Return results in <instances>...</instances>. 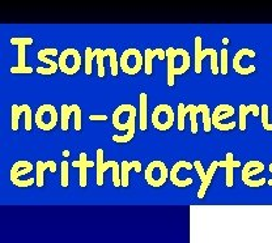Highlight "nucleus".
<instances>
[{
	"label": "nucleus",
	"mask_w": 272,
	"mask_h": 243,
	"mask_svg": "<svg viewBox=\"0 0 272 243\" xmlns=\"http://www.w3.org/2000/svg\"><path fill=\"white\" fill-rule=\"evenodd\" d=\"M168 59V86L174 85V76L183 75L190 70V54L184 49L169 47L166 50Z\"/></svg>",
	"instance_id": "f257e3e1"
},
{
	"label": "nucleus",
	"mask_w": 272,
	"mask_h": 243,
	"mask_svg": "<svg viewBox=\"0 0 272 243\" xmlns=\"http://www.w3.org/2000/svg\"><path fill=\"white\" fill-rule=\"evenodd\" d=\"M144 65V58L139 49H127L119 59V67L126 75H136Z\"/></svg>",
	"instance_id": "f03ea898"
},
{
	"label": "nucleus",
	"mask_w": 272,
	"mask_h": 243,
	"mask_svg": "<svg viewBox=\"0 0 272 243\" xmlns=\"http://www.w3.org/2000/svg\"><path fill=\"white\" fill-rule=\"evenodd\" d=\"M169 178V170L166 165L160 160L150 162L145 169V181L151 187H162Z\"/></svg>",
	"instance_id": "7ed1b4c3"
},
{
	"label": "nucleus",
	"mask_w": 272,
	"mask_h": 243,
	"mask_svg": "<svg viewBox=\"0 0 272 243\" xmlns=\"http://www.w3.org/2000/svg\"><path fill=\"white\" fill-rule=\"evenodd\" d=\"M34 122L42 131H51L58 123V112L51 103H44L35 113Z\"/></svg>",
	"instance_id": "20e7f679"
},
{
	"label": "nucleus",
	"mask_w": 272,
	"mask_h": 243,
	"mask_svg": "<svg viewBox=\"0 0 272 243\" xmlns=\"http://www.w3.org/2000/svg\"><path fill=\"white\" fill-rule=\"evenodd\" d=\"M151 119H152V124L156 129H158V131H168L174 124L176 115H174L172 106H169L168 103H161L157 107H155Z\"/></svg>",
	"instance_id": "39448f33"
},
{
	"label": "nucleus",
	"mask_w": 272,
	"mask_h": 243,
	"mask_svg": "<svg viewBox=\"0 0 272 243\" xmlns=\"http://www.w3.org/2000/svg\"><path fill=\"white\" fill-rule=\"evenodd\" d=\"M59 70L66 75L77 74L81 68V55L79 51L73 47L66 49L63 53L59 55Z\"/></svg>",
	"instance_id": "423d86ee"
},
{
	"label": "nucleus",
	"mask_w": 272,
	"mask_h": 243,
	"mask_svg": "<svg viewBox=\"0 0 272 243\" xmlns=\"http://www.w3.org/2000/svg\"><path fill=\"white\" fill-rule=\"evenodd\" d=\"M205 56H211V72L217 75L220 72L219 62H217V51L215 49H202V37H195V74H202V62Z\"/></svg>",
	"instance_id": "0eeeda50"
},
{
	"label": "nucleus",
	"mask_w": 272,
	"mask_h": 243,
	"mask_svg": "<svg viewBox=\"0 0 272 243\" xmlns=\"http://www.w3.org/2000/svg\"><path fill=\"white\" fill-rule=\"evenodd\" d=\"M50 55H58V50H56L55 47H49V49H42V50L38 51V54H37V58L41 60V62H45L46 63L49 67L47 68H42V67H38L37 68V72H38L39 75H54L58 71L59 68V64L56 62H53L51 59H49V56Z\"/></svg>",
	"instance_id": "6e6552de"
},
{
	"label": "nucleus",
	"mask_w": 272,
	"mask_h": 243,
	"mask_svg": "<svg viewBox=\"0 0 272 243\" xmlns=\"http://www.w3.org/2000/svg\"><path fill=\"white\" fill-rule=\"evenodd\" d=\"M193 167H194V164H190V162H187V161H178V162H176V164L173 165V167L170 169V171H169V178H170V181H172L173 185L176 186V187H179V188L189 187L190 185H193V179L191 178L181 179L178 176L179 170L181 169L191 170Z\"/></svg>",
	"instance_id": "1a4fd4ad"
},
{
	"label": "nucleus",
	"mask_w": 272,
	"mask_h": 243,
	"mask_svg": "<svg viewBox=\"0 0 272 243\" xmlns=\"http://www.w3.org/2000/svg\"><path fill=\"white\" fill-rule=\"evenodd\" d=\"M243 55H247L250 58H255V51L252 49H241L237 51V54L233 58V70L240 75H250L255 72V65H250V67H241L240 62Z\"/></svg>",
	"instance_id": "9d476101"
},
{
	"label": "nucleus",
	"mask_w": 272,
	"mask_h": 243,
	"mask_svg": "<svg viewBox=\"0 0 272 243\" xmlns=\"http://www.w3.org/2000/svg\"><path fill=\"white\" fill-rule=\"evenodd\" d=\"M72 166L79 167L80 169V187L85 188L87 187V185H88L87 169H89V167H94L96 166V164H94L93 161H88V160H87V154H85V153H81V154H80L79 161H73Z\"/></svg>",
	"instance_id": "9b49d317"
},
{
	"label": "nucleus",
	"mask_w": 272,
	"mask_h": 243,
	"mask_svg": "<svg viewBox=\"0 0 272 243\" xmlns=\"http://www.w3.org/2000/svg\"><path fill=\"white\" fill-rule=\"evenodd\" d=\"M155 58H158L160 60H164L166 58V50L158 47L156 50L152 49H147L145 54H144V68H145V74L150 76L152 75V60Z\"/></svg>",
	"instance_id": "f8f14e48"
},
{
	"label": "nucleus",
	"mask_w": 272,
	"mask_h": 243,
	"mask_svg": "<svg viewBox=\"0 0 272 243\" xmlns=\"http://www.w3.org/2000/svg\"><path fill=\"white\" fill-rule=\"evenodd\" d=\"M11 45H17L18 46V67L25 68V60H27V56H25V46L34 43V39L32 37H25V38H20V37H13V38L9 39Z\"/></svg>",
	"instance_id": "ddd939ff"
},
{
	"label": "nucleus",
	"mask_w": 272,
	"mask_h": 243,
	"mask_svg": "<svg viewBox=\"0 0 272 243\" xmlns=\"http://www.w3.org/2000/svg\"><path fill=\"white\" fill-rule=\"evenodd\" d=\"M141 169H143V167H141L140 161H131V162L123 161L122 165H120V179H122V187H129L130 170H135L136 173H140Z\"/></svg>",
	"instance_id": "4468645a"
},
{
	"label": "nucleus",
	"mask_w": 272,
	"mask_h": 243,
	"mask_svg": "<svg viewBox=\"0 0 272 243\" xmlns=\"http://www.w3.org/2000/svg\"><path fill=\"white\" fill-rule=\"evenodd\" d=\"M35 169H37V176H35V185H37V187H44L45 185V178H44V174L45 171H46L47 169L50 170L51 173H55L56 171V164L55 161H38L37 162V165H35Z\"/></svg>",
	"instance_id": "2eb2a0df"
},
{
	"label": "nucleus",
	"mask_w": 272,
	"mask_h": 243,
	"mask_svg": "<svg viewBox=\"0 0 272 243\" xmlns=\"http://www.w3.org/2000/svg\"><path fill=\"white\" fill-rule=\"evenodd\" d=\"M219 167H225L226 169V187H233V169L241 167V162L234 161L233 154L228 153L225 161H219Z\"/></svg>",
	"instance_id": "dca6fc26"
},
{
	"label": "nucleus",
	"mask_w": 272,
	"mask_h": 243,
	"mask_svg": "<svg viewBox=\"0 0 272 243\" xmlns=\"http://www.w3.org/2000/svg\"><path fill=\"white\" fill-rule=\"evenodd\" d=\"M97 160H96V170H97V186L101 187L103 186V174L106 173V170L110 169V162L103 161V149H97L96 152Z\"/></svg>",
	"instance_id": "f3484780"
},
{
	"label": "nucleus",
	"mask_w": 272,
	"mask_h": 243,
	"mask_svg": "<svg viewBox=\"0 0 272 243\" xmlns=\"http://www.w3.org/2000/svg\"><path fill=\"white\" fill-rule=\"evenodd\" d=\"M253 113L254 117H258L261 115V108L258 107L255 103H252V105L246 106V105H240V129L241 131H246V117L247 114Z\"/></svg>",
	"instance_id": "a211bd4d"
},
{
	"label": "nucleus",
	"mask_w": 272,
	"mask_h": 243,
	"mask_svg": "<svg viewBox=\"0 0 272 243\" xmlns=\"http://www.w3.org/2000/svg\"><path fill=\"white\" fill-rule=\"evenodd\" d=\"M217 167H219V161H212L211 166H210V169L207 170V174H205V179L202 182L199 191H198V197H199V199H203V197L205 196V192H207V190H208V186L211 185L212 176L215 175V171H216Z\"/></svg>",
	"instance_id": "6ab92c4d"
},
{
	"label": "nucleus",
	"mask_w": 272,
	"mask_h": 243,
	"mask_svg": "<svg viewBox=\"0 0 272 243\" xmlns=\"http://www.w3.org/2000/svg\"><path fill=\"white\" fill-rule=\"evenodd\" d=\"M139 101H140V131H147L148 127V94L140 93L139 96Z\"/></svg>",
	"instance_id": "aec40b11"
},
{
	"label": "nucleus",
	"mask_w": 272,
	"mask_h": 243,
	"mask_svg": "<svg viewBox=\"0 0 272 243\" xmlns=\"http://www.w3.org/2000/svg\"><path fill=\"white\" fill-rule=\"evenodd\" d=\"M198 113L203 114V124H204V132H211V126H212V115L211 110L204 103H200L198 105Z\"/></svg>",
	"instance_id": "412c9836"
},
{
	"label": "nucleus",
	"mask_w": 272,
	"mask_h": 243,
	"mask_svg": "<svg viewBox=\"0 0 272 243\" xmlns=\"http://www.w3.org/2000/svg\"><path fill=\"white\" fill-rule=\"evenodd\" d=\"M77 106L79 105H76V103H75V105H71V106H68V105H61V129H63V131H68V120H70V115L72 114V113H75V110H76L77 108Z\"/></svg>",
	"instance_id": "4be33fe9"
},
{
	"label": "nucleus",
	"mask_w": 272,
	"mask_h": 243,
	"mask_svg": "<svg viewBox=\"0 0 272 243\" xmlns=\"http://www.w3.org/2000/svg\"><path fill=\"white\" fill-rule=\"evenodd\" d=\"M94 54H96V59H97V65H98V77H105V65H103V59L108 55V51L102 50V49H96L94 50Z\"/></svg>",
	"instance_id": "5701e85b"
},
{
	"label": "nucleus",
	"mask_w": 272,
	"mask_h": 243,
	"mask_svg": "<svg viewBox=\"0 0 272 243\" xmlns=\"http://www.w3.org/2000/svg\"><path fill=\"white\" fill-rule=\"evenodd\" d=\"M21 114H24L23 108H21V105H12V123H11V128L12 131H18V120H20Z\"/></svg>",
	"instance_id": "b1692460"
},
{
	"label": "nucleus",
	"mask_w": 272,
	"mask_h": 243,
	"mask_svg": "<svg viewBox=\"0 0 272 243\" xmlns=\"http://www.w3.org/2000/svg\"><path fill=\"white\" fill-rule=\"evenodd\" d=\"M106 51H108V55H109V58H110L111 75H113L114 77L118 76V67H119V63H118V59H117V50L109 47V49H106Z\"/></svg>",
	"instance_id": "393cba45"
},
{
	"label": "nucleus",
	"mask_w": 272,
	"mask_h": 243,
	"mask_svg": "<svg viewBox=\"0 0 272 243\" xmlns=\"http://www.w3.org/2000/svg\"><path fill=\"white\" fill-rule=\"evenodd\" d=\"M190 113V105L184 106L183 103H178V129L184 131V118Z\"/></svg>",
	"instance_id": "a878e982"
},
{
	"label": "nucleus",
	"mask_w": 272,
	"mask_h": 243,
	"mask_svg": "<svg viewBox=\"0 0 272 243\" xmlns=\"http://www.w3.org/2000/svg\"><path fill=\"white\" fill-rule=\"evenodd\" d=\"M21 108H23L24 114H25V131H32V127H33V113H32V108H30L29 105H27V103H23L21 105Z\"/></svg>",
	"instance_id": "bb28decb"
},
{
	"label": "nucleus",
	"mask_w": 272,
	"mask_h": 243,
	"mask_svg": "<svg viewBox=\"0 0 272 243\" xmlns=\"http://www.w3.org/2000/svg\"><path fill=\"white\" fill-rule=\"evenodd\" d=\"M94 58H96L94 50H92L91 47H87L85 49V74L88 76L92 74V60Z\"/></svg>",
	"instance_id": "cd10ccee"
},
{
	"label": "nucleus",
	"mask_w": 272,
	"mask_h": 243,
	"mask_svg": "<svg viewBox=\"0 0 272 243\" xmlns=\"http://www.w3.org/2000/svg\"><path fill=\"white\" fill-rule=\"evenodd\" d=\"M261 117H262V127L266 131H272V123L268 119V105H262L261 107Z\"/></svg>",
	"instance_id": "c85d7f7f"
},
{
	"label": "nucleus",
	"mask_w": 272,
	"mask_h": 243,
	"mask_svg": "<svg viewBox=\"0 0 272 243\" xmlns=\"http://www.w3.org/2000/svg\"><path fill=\"white\" fill-rule=\"evenodd\" d=\"M259 166H263V164L259 161H249L245 165V166L242 167V175H241V178H242L243 183L247 181V175H249L250 171H252L253 169H255V167H259Z\"/></svg>",
	"instance_id": "c756f323"
},
{
	"label": "nucleus",
	"mask_w": 272,
	"mask_h": 243,
	"mask_svg": "<svg viewBox=\"0 0 272 243\" xmlns=\"http://www.w3.org/2000/svg\"><path fill=\"white\" fill-rule=\"evenodd\" d=\"M190 123H191V134L195 135L198 132V123H196V115L199 114L198 113V106L195 105H190Z\"/></svg>",
	"instance_id": "7c9ffc66"
},
{
	"label": "nucleus",
	"mask_w": 272,
	"mask_h": 243,
	"mask_svg": "<svg viewBox=\"0 0 272 243\" xmlns=\"http://www.w3.org/2000/svg\"><path fill=\"white\" fill-rule=\"evenodd\" d=\"M222 113H232V114H234L233 106L228 105V103H222V105H219L216 108H215L214 113H212V119H216V118L219 117L220 114H222Z\"/></svg>",
	"instance_id": "2f4dec72"
},
{
	"label": "nucleus",
	"mask_w": 272,
	"mask_h": 243,
	"mask_svg": "<svg viewBox=\"0 0 272 243\" xmlns=\"http://www.w3.org/2000/svg\"><path fill=\"white\" fill-rule=\"evenodd\" d=\"M68 166H70V164H68L67 161H63L61 162V187L67 188L68 185H70V181H68Z\"/></svg>",
	"instance_id": "473e14b6"
},
{
	"label": "nucleus",
	"mask_w": 272,
	"mask_h": 243,
	"mask_svg": "<svg viewBox=\"0 0 272 243\" xmlns=\"http://www.w3.org/2000/svg\"><path fill=\"white\" fill-rule=\"evenodd\" d=\"M29 166H32V164H30L29 161H25V160H23V161H17L16 164H13V166L11 167V176H15L21 169H24V167H29Z\"/></svg>",
	"instance_id": "72a5a7b5"
},
{
	"label": "nucleus",
	"mask_w": 272,
	"mask_h": 243,
	"mask_svg": "<svg viewBox=\"0 0 272 243\" xmlns=\"http://www.w3.org/2000/svg\"><path fill=\"white\" fill-rule=\"evenodd\" d=\"M220 72L222 75L228 74V50L222 49L221 50V65H220Z\"/></svg>",
	"instance_id": "f704fd0d"
},
{
	"label": "nucleus",
	"mask_w": 272,
	"mask_h": 243,
	"mask_svg": "<svg viewBox=\"0 0 272 243\" xmlns=\"http://www.w3.org/2000/svg\"><path fill=\"white\" fill-rule=\"evenodd\" d=\"M13 185L17 186V187H30L35 183V178H29V179H16V181L12 182Z\"/></svg>",
	"instance_id": "c9c22d12"
},
{
	"label": "nucleus",
	"mask_w": 272,
	"mask_h": 243,
	"mask_svg": "<svg viewBox=\"0 0 272 243\" xmlns=\"http://www.w3.org/2000/svg\"><path fill=\"white\" fill-rule=\"evenodd\" d=\"M73 127H75V131H81V108H80V106H77L76 112H75V123H73Z\"/></svg>",
	"instance_id": "e433bc0d"
},
{
	"label": "nucleus",
	"mask_w": 272,
	"mask_h": 243,
	"mask_svg": "<svg viewBox=\"0 0 272 243\" xmlns=\"http://www.w3.org/2000/svg\"><path fill=\"white\" fill-rule=\"evenodd\" d=\"M267 179L266 178H261L258 179V181H254V179H247V181L245 182L246 186H249V187H253V188H257V187H262V186L264 185V183H267Z\"/></svg>",
	"instance_id": "4c0bfd02"
},
{
	"label": "nucleus",
	"mask_w": 272,
	"mask_h": 243,
	"mask_svg": "<svg viewBox=\"0 0 272 243\" xmlns=\"http://www.w3.org/2000/svg\"><path fill=\"white\" fill-rule=\"evenodd\" d=\"M236 122H232V123H225V124H222V123H217V124H214V127L216 129H219V131H222V132H225V131H231V129H233L234 127H236Z\"/></svg>",
	"instance_id": "58836bf2"
},
{
	"label": "nucleus",
	"mask_w": 272,
	"mask_h": 243,
	"mask_svg": "<svg viewBox=\"0 0 272 243\" xmlns=\"http://www.w3.org/2000/svg\"><path fill=\"white\" fill-rule=\"evenodd\" d=\"M11 74H33V67H25L20 68L17 67H11Z\"/></svg>",
	"instance_id": "ea45409f"
},
{
	"label": "nucleus",
	"mask_w": 272,
	"mask_h": 243,
	"mask_svg": "<svg viewBox=\"0 0 272 243\" xmlns=\"http://www.w3.org/2000/svg\"><path fill=\"white\" fill-rule=\"evenodd\" d=\"M32 170H33V165H32V166H29V167H24V169H21L20 171H18V173L16 174L15 176H11V182L16 181V179H21L24 175H27V174H29L30 171H32Z\"/></svg>",
	"instance_id": "a19ab883"
},
{
	"label": "nucleus",
	"mask_w": 272,
	"mask_h": 243,
	"mask_svg": "<svg viewBox=\"0 0 272 243\" xmlns=\"http://www.w3.org/2000/svg\"><path fill=\"white\" fill-rule=\"evenodd\" d=\"M194 167H195L196 169V171H198V174H199V178H200V181H204L205 179V171H204V169H203V165H202V162L200 161H195L194 162Z\"/></svg>",
	"instance_id": "79ce46f5"
},
{
	"label": "nucleus",
	"mask_w": 272,
	"mask_h": 243,
	"mask_svg": "<svg viewBox=\"0 0 272 243\" xmlns=\"http://www.w3.org/2000/svg\"><path fill=\"white\" fill-rule=\"evenodd\" d=\"M264 170V165L263 166H259V167H255V169H253L252 171L249 173V175H247V179H253V176L258 175V174H261L262 171Z\"/></svg>",
	"instance_id": "37998d69"
},
{
	"label": "nucleus",
	"mask_w": 272,
	"mask_h": 243,
	"mask_svg": "<svg viewBox=\"0 0 272 243\" xmlns=\"http://www.w3.org/2000/svg\"><path fill=\"white\" fill-rule=\"evenodd\" d=\"M89 120H96V122H100V120H108V115H105V114H91L89 115Z\"/></svg>",
	"instance_id": "c03bdc74"
},
{
	"label": "nucleus",
	"mask_w": 272,
	"mask_h": 243,
	"mask_svg": "<svg viewBox=\"0 0 272 243\" xmlns=\"http://www.w3.org/2000/svg\"><path fill=\"white\" fill-rule=\"evenodd\" d=\"M222 43H224V45H228L229 43V39L225 37V38L222 39Z\"/></svg>",
	"instance_id": "a18cd8bd"
},
{
	"label": "nucleus",
	"mask_w": 272,
	"mask_h": 243,
	"mask_svg": "<svg viewBox=\"0 0 272 243\" xmlns=\"http://www.w3.org/2000/svg\"><path fill=\"white\" fill-rule=\"evenodd\" d=\"M63 156H65V157H68V156H70V150H65V152H63Z\"/></svg>",
	"instance_id": "49530a36"
},
{
	"label": "nucleus",
	"mask_w": 272,
	"mask_h": 243,
	"mask_svg": "<svg viewBox=\"0 0 272 243\" xmlns=\"http://www.w3.org/2000/svg\"><path fill=\"white\" fill-rule=\"evenodd\" d=\"M269 173H271V174H272V164H271V165H269Z\"/></svg>",
	"instance_id": "de8ad7c7"
}]
</instances>
